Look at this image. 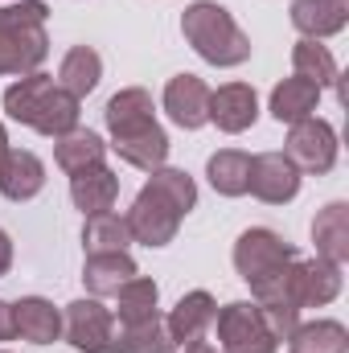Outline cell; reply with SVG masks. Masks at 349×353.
Wrapping results in <instances>:
<instances>
[{"mask_svg": "<svg viewBox=\"0 0 349 353\" xmlns=\"http://www.w3.org/2000/svg\"><path fill=\"white\" fill-rule=\"evenodd\" d=\"M181 33L210 66H243L251 58V37L214 0H193L181 12Z\"/></svg>", "mask_w": 349, "mask_h": 353, "instance_id": "obj_4", "label": "cell"}, {"mask_svg": "<svg viewBox=\"0 0 349 353\" xmlns=\"http://www.w3.org/2000/svg\"><path fill=\"white\" fill-rule=\"evenodd\" d=\"M214 316H218V304H214L210 292H185L165 325H169V337H173L177 345H193V341L206 337V329L214 325Z\"/></svg>", "mask_w": 349, "mask_h": 353, "instance_id": "obj_14", "label": "cell"}, {"mask_svg": "<svg viewBox=\"0 0 349 353\" xmlns=\"http://www.w3.org/2000/svg\"><path fill=\"white\" fill-rule=\"evenodd\" d=\"M99 79H103V58H99L90 46H74V50L62 58V66H58V83L70 90L74 99L90 94V90L99 87Z\"/></svg>", "mask_w": 349, "mask_h": 353, "instance_id": "obj_26", "label": "cell"}, {"mask_svg": "<svg viewBox=\"0 0 349 353\" xmlns=\"http://www.w3.org/2000/svg\"><path fill=\"white\" fill-rule=\"evenodd\" d=\"M119 345L123 353H177V341L169 337V325L161 321V312L119 325Z\"/></svg>", "mask_w": 349, "mask_h": 353, "instance_id": "obj_27", "label": "cell"}, {"mask_svg": "<svg viewBox=\"0 0 349 353\" xmlns=\"http://www.w3.org/2000/svg\"><path fill=\"white\" fill-rule=\"evenodd\" d=\"M214 321H218V341H222L218 353H275L279 350L271 325L263 321L259 304H251V300H235V304L218 308Z\"/></svg>", "mask_w": 349, "mask_h": 353, "instance_id": "obj_8", "label": "cell"}, {"mask_svg": "<svg viewBox=\"0 0 349 353\" xmlns=\"http://www.w3.org/2000/svg\"><path fill=\"white\" fill-rule=\"evenodd\" d=\"M247 193H255L267 205H283L300 193V169L283 157V152H263L251 157V185Z\"/></svg>", "mask_w": 349, "mask_h": 353, "instance_id": "obj_10", "label": "cell"}, {"mask_svg": "<svg viewBox=\"0 0 349 353\" xmlns=\"http://www.w3.org/2000/svg\"><path fill=\"white\" fill-rule=\"evenodd\" d=\"M157 300H161V288L148 279V275H132L119 292H115V316L119 325H132V321H144L157 312Z\"/></svg>", "mask_w": 349, "mask_h": 353, "instance_id": "obj_28", "label": "cell"}, {"mask_svg": "<svg viewBox=\"0 0 349 353\" xmlns=\"http://www.w3.org/2000/svg\"><path fill=\"white\" fill-rule=\"evenodd\" d=\"M259 119V94L247 83H226V87L210 90V123H218L222 132L239 136Z\"/></svg>", "mask_w": 349, "mask_h": 353, "instance_id": "obj_12", "label": "cell"}, {"mask_svg": "<svg viewBox=\"0 0 349 353\" xmlns=\"http://www.w3.org/2000/svg\"><path fill=\"white\" fill-rule=\"evenodd\" d=\"M0 353H4V350H0Z\"/></svg>", "mask_w": 349, "mask_h": 353, "instance_id": "obj_34", "label": "cell"}, {"mask_svg": "<svg viewBox=\"0 0 349 353\" xmlns=\"http://www.w3.org/2000/svg\"><path fill=\"white\" fill-rule=\"evenodd\" d=\"M292 259H300L296 247L283 243V239H279L275 230H267V226H251V230H243L239 243H235V271H239L251 288H259L263 279L279 275Z\"/></svg>", "mask_w": 349, "mask_h": 353, "instance_id": "obj_6", "label": "cell"}, {"mask_svg": "<svg viewBox=\"0 0 349 353\" xmlns=\"http://www.w3.org/2000/svg\"><path fill=\"white\" fill-rule=\"evenodd\" d=\"M62 333H66V341H70L79 353H123L115 312H111V308H103V304H99V296L66 304Z\"/></svg>", "mask_w": 349, "mask_h": 353, "instance_id": "obj_7", "label": "cell"}, {"mask_svg": "<svg viewBox=\"0 0 349 353\" xmlns=\"http://www.w3.org/2000/svg\"><path fill=\"white\" fill-rule=\"evenodd\" d=\"M103 115H107L111 148L132 169H144V173L165 169V161H169V136L157 123V107H152L148 90L128 87V90H119V94H111Z\"/></svg>", "mask_w": 349, "mask_h": 353, "instance_id": "obj_2", "label": "cell"}, {"mask_svg": "<svg viewBox=\"0 0 349 353\" xmlns=\"http://www.w3.org/2000/svg\"><path fill=\"white\" fill-rule=\"evenodd\" d=\"M79 103L83 99H74L70 90L62 87V83H54L50 74H25L21 83H12V87L4 90V111L17 123L33 128L41 136H54V140L79 128V115H83Z\"/></svg>", "mask_w": 349, "mask_h": 353, "instance_id": "obj_3", "label": "cell"}, {"mask_svg": "<svg viewBox=\"0 0 349 353\" xmlns=\"http://www.w3.org/2000/svg\"><path fill=\"white\" fill-rule=\"evenodd\" d=\"M8 152V132H4V123H0V157Z\"/></svg>", "mask_w": 349, "mask_h": 353, "instance_id": "obj_33", "label": "cell"}, {"mask_svg": "<svg viewBox=\"0 0 349 353\" xmlns=\"http://www.w3.org/2000/svg\"><path fill=\"white\" fill-rule=\"evenodd\" d=\"M206 176H210V185H214L222 197H243L247 185H251V157L239 152V148H222V152L210 157Z\"/></svg>", "mask_w": 349, "mask_h": 353, "instance_id": "obj_23", "label": "cell"}, {"mask_svg": "<svg viewBox=\"0 0 349 353\" xmlns=\"http://www.w3.org/2000/svg\"><path fill=\"white\" fill-rule=\"evenodd\" d=\"M185 353H218L210 341H193V345H185Z\"/></svg>", "mask_w": 349, "mask_h": 353, "instance_id": "obj_32", "label": "cell"}, {"mask_svg": "<svg viewBox=\"0 0 349 353\" xmlns=\"http://www.w3.org/2000/svg\"><path fill=\"white\" fill-rule=\"evenodd\" d=\"M12 312H17V333H21L25 341H33V345H50V341L62 337V312H58L50 300H41V296H25L21 304H12Z\"/></svg>", "mask_w": 349, "mask_h": 353, "instance_id": "obj_19", "label": "cell"}, {"mask_svg": "<svg viewBox=\"0 0 349 353\" xmlns=\"http://www.w3.org/2000/svg\"><path fill=\"white\" fill-rule=\"evenodd\" d=\"M128 243H132V234H128V222L119 218V214H94L87 218V226H83V247H87V255H111V251H128Z\"/></svg>", "mask_w": 349, "mask_h": 353, "instance_id": "obj_29", "label": "cell"}, {"mask_svg": "<svg viewBox=\"0 0 349 353\" xmlns=\"http://www.w3.org/2000/svg\"><path fill=\"white\" fill-rule=\"evenodd\" d=\"M50 8L41 0H21L0 8V74H37V66L50 54L46 33Z\"/></svg>", "mask_w": 349, "mask_h": 353, "instance_id": "obj_5", "label": "cell"}, {"mask_svg": "<svg viewBox=\"0 0 349 353\" xmlns=\"http://www.w3.org/2000/svg\"><path fill=\"white\" fill-rule=\"evenodd\" d=\"M132 275H140L128 251H111V255H87L83 267V283L90 296H115Z\"/></svg>", "mask_w": 349, "mask_h": 353, "instance_id": "obj_20", "label": "cell"}, {"mask_svg": "<svg viewBox=\"0 0 349 353\" xmlns=\"http://www.w3.org/2000/svg\"><path fill=\"white\" fill-rule=\"evenodd\" d=\"M300 173H329L333 165H337V132H333V123L329 119H317V115H308V119H300V123H292V132H288V152H283Z\"/></svg>", "mask_w": 349, "mask_h": 353, "instance_id": "obj_9", "label": "cell"}, {"mask_svg": "<svg viewBox=\"0 0 349 353\" xmlns=\"http://www.w3.org/2000/svg\"><path fill=\"white\" fill-rule=\"evenodd\" d=\"M317 103H321V87L317 83H308V79H283L279 87L271 90V115L279 119V123H300V119H308L312 111H317Z\"/></svg>", "mask_w": 349, "mask_h": 353, "instance_id": "obj_21", "label": "cell"}, {"mask_svg": "<svg viewBox=\"0 0 349 353\" xmlns=\"http://www.w3.org/2000/svg\"><path fill=\"white\" fill-rule=\"evenodd\" d=\"M197 205V185L185 169H157L148 173V185L136 193L128 210V234L144 247H169L181 230V218Z\"/></svg>", "mask_w": 349, "mask_h": 353, "instance_id": "obj_1", "label": "cell"}, {"mask_svg": "<svg viewBox=\"0 0 349 353\" xmlns=\"http://www.w3.org/2000/svg\"><path fill=\"white\" fill-rule=\"evenodd\" d=\"M288 345H292V353H346L349 333L341 321H308V325L292 329Z\"/></svg>", "mask_w": 349, "mask_h": 353, "instance_id": "obj_25", "label": "cell"}, {"mask_svg": "<svg viewBox=\"0 0 349 353\" xmlns=\"http://www.w3.org/2000/svg\"><path fill=\"white\" fill-rule=\"evenodd\" d=\"M46 189V165L29 148H8L0 157V193L8 201H29Z\"/></svg>", "mask_w": 349, "mask_h": 353, "instance_id": "obj_13", "label": "cell"}, {"mask_svg": "<svg viewBox=\"0 0 349 353\" xmlns=\"http://www.w3.org/2000/svg\"><path fill=\"white\" fill-rule=\"evenodd\" d=\"M292 66H296V79H308V83H317V87H333L341 83V70H337V62H333V54L325 50V46H317V41H308V37H300L296 46H292Z\"/></svg>", "mask_w": 349, "mask_h": 353, "instance_id": "obj_24", "label": "cell"}, {"mask_svg": "<svg viewBox=\"0 0 349 353\" xmlns=\"http://www.w3.org/2000/svg\"><path fill=\"white\" fill-rule=\"evenodd\" d=\"M103 157H107V144H103L94 132H83V128L58 136V144H54V161H58V169L70 173V176L83 173V169L103 165Z\"/></svg>", "mask_w": 349, "mask_h": 353, "instance_id": "obj_22", "label": "cell"}, {"mask_svg": "<svg viewBox=\"0 0 349 353\" xmlns=\"http://www.w3.org/2000/svg\"><path fill=\"white\" fill-rule=\"evenodd\" d=\"M8 267H12V243H8V234L0 230V275H8Z\"/></svg>", "mask_w": 349, "mask_h": 353, "instance_id": "obj_31", "label": "cell"}, {"mask_svg": "<svg viewBox=\"0 0 349 353\" xmlns=\"http://www.w3.org/2000/svg\"><path fill=\"white\" fill-rule=\"evenodd\" d=\"M165 111L177 128L197 132L201 123H210V87L197 74H177L165 87Z\"/></svg>", "mask_w": 349, "mask_h": 353, "instance_id": "obj_11", "label": "cell"}, {"mask_svg": "<svg viewBox=\"0 0 349 353\" xmlns=\"http://www.w3.org/2000/svg\"><path fill=\"white\" fill-rule=\"evenodd\" d=\"M292 25L308 41L333 37L349 25V0H296L292 4Z\"/></svg>", "mask_w": 349, "mask_h": 353, "instance_id": "obj_16", "label": "cell"}, {"mask_svg": "<svg viewBox=\"0 0 349 353\" xmlns=\"http://www.w3.org/2000/svg\"><path fill=\"white\" fill-rule=\"evenodd\" d=\"M296 288H300V308H325L341 296V263L329 259H300L296 267Z\"/></svg>", "mask_w": 349, "mask_h": 353, "instance_id": "obj_15", "label": "cell"}, {"mask_svg": "<svg viewBox=\"0 0 349 353\" xmlns=\"http://www.w3.org/2000/svg\"><path fill=\"white\" fill-rule=\"evenodd\" d=\"M119 197V176L111 173L107 165H94V169H83V173L70 176V201L94 218V214H107Z\"/></svg>", "mask_w": 349, "mask_h": 353, "instance_id": "obj_17", "label": "cell"}, {"mask_svg": "<svg viewBox=\"0 0 349 353\" xmlns=\"http://www.w3.org/2000/svg\"><path fill=\"white\" fill-rule=\"evenodd\" d=\"M17 337V312L8 300H0V341H12Z\"/></svg>", "mask_w": 349, "mask_h": 353, "instance_id": "obj_30", "label": "cell"}, {"mask_svg": "<svg viewBox=\"0 0 349 353\" xmlns=\"http://www.w3.org/2000/svg\"><path fill=\"white\" fill-rule=\"evenodd\" d=\"M312 243H317V255L329 259V263H346L349 259V205L346 201H333V205H325L312 218Z\"/></svg>", "mask_w": 349, "mask_h": 353, "instance_id": "obj_18", "label": "cell"}]
</instances>
